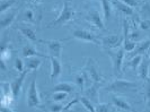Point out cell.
<instances>
[{
    "instance_id": "1",
    "label": "cell",
    "mask_w": 150,
    "mask_h": 112,
    "mask_svg": "<svg viewBox=\"0 0 150 112\" xmlns=\"http://www.w3.org/2000/svg\"><path fill=\"white\" fill-rule=\"evenodd\" d=\"M75 14V10H74L72 5H71V0H64L61 13L54 21H52L47 25V29H58L62 25L67 24L69 21H71L74 18Z\"/></svg>"
},
{
    "instance_id": "2",
    "label": "cell",
    "mask_w": 150,
    "mask_h": 112,
    "mask_svg": "<svg viewBox=\"0 0 150 112\" xmlns=\"http://www.w3.org/2000/svg\"><path fill=\"white\" fill-rule=\"evenodd\" d=\"M138 88V84L131 82L128 79H115L108 86L105 87L106 92L111 93H127V92H133Z\"/></svg>"
},
{
    "instance_id": "3",
    "label": "cell",
    "mask_w": 150,
    "mask_h": 112,
    "mask_svg": "<svg viewBox=\"0 0 150 112\" xmlns=\"http://www.w3.org/2000/svg\"><path fill=\"white\" fill-rule=\"evenodd\" d=\"M107 54L111 58L113 67V74L115 76H121L123 74L122 71V66H123V59H124V52L125 50L123 49V46L117 49L116 51H112V49H106Z\"/></svg>"
},
{
    "instance_id": "4",
    "label": "cell",
    "mask_w": 150,
    "mask_h": 112,
    "mask_svg": "<svg viewBox=\"0 0 150 112\" xmlns=\"http://www.w3.org/2000/svg\"><path fill=\"white\" fill-rule=\"evenodd\" d=\"M85 71L88 74L89 78L93 81L94 83H102L103 79H104V76L102 74L100 69L98 67L97 62L93 58H88L87 61H86V65H85Z\"/></svg>"
},
{
    "instance_id": "5",
    "label": "cell",
    "mask_w": 150,
    "mask_h": 112,
    "mask_svg": "<svg viewBox=\"0 0 150 112\" xmlns=\"http://www.w3.org/2000/svg\"><path fill=\"white\" fill-rule=\"evenodd\" d=\"M71 37L77 39V40H80V41H85V42H90V43H94V44L96 45L100 44V40L97 37V35H95L94 33H91L89 31L81 30V29H76V30H74Z\"/></svg>"
},
{
    "instance_id": "6",
    "label": "cell",
    "mask_w": 150,
    "mask_h": 112,
    "mask_svg": "<svg viewBox=\"0 0 150 112\" xmlns=\"http://www.w3.org/2000/svg\"><path fill=\"white\" fill-rule=\"evenodd\" d=\"M41 104V97L38 94L36 81L33 79L30 84L28 92H27V106L28 108H36Z\"/></svg>"
},
{
    "instance_id": "7",
    "label": "cell",
    "mask_w": 150,
    "mask_h": 112,
    "mask_svg": "<svg viewBox=\"0 0 150 112\" xmlns=\"http://www.w3.org/2000/svg\"><path fill=\"white\" fill-rule=\"evenodd\" d=\"M40 42L46 44L50 57H55L58 59H61L62 46H63L61 41H59V40H41Z\"/></svg>"
},
{
    "instance_id": "8",
    "label": "cell",
    "mask_w": 150,
    "mask_h": 112,
    "mask_svg": "<svg viewBox=\"0 0 150 112\" xmlns=\"http://www.w3.org/2000/svg\"><path fill=\"white\" fill-rule=\"evenodd\" d=\"M100 45H103L105 49H117L123 43V35H108V36H102L100 39Z\"/></svg>"
},
{
    "instance_id": "9",
    "label": "cell",
    "mask_w": 150,
    "mask_h": 112,
    "mask_svg": "<svg viewBox=\"0 0 150 112\" xmlns=\"http://www.w3.org/2000/svg\"><path fill=\"white\" fill-rule=\"evenodd\" d=\"M28 69H25L23 73L18 75V77L16 78L14 82L10 84V86H11V92H13V96L14 98H17L18 95H19V93H21V90H22L23 87V84H24V81H25V78H26V76L28 74Z\"/></svg>"
},
{
    "instance_id": "10",
    "label": "cell",
    "mask_w": 150,
    "mask_h": 112,
    "mask_svg": "<svg viewBox=\"0 0 150 112\" xmlns=\"http://www.w3.org/2000/svg\"><path fill=\"white\" fill-rule=\"evenodd\" d=\"M86 19L89 23H91L94 26H96L97 29L105 31V24H104V21H103V17L100 16V14L96 9H91L86 16Z\"/></svg>"
},
{
    "instance_id": "11",
    "label": "cell",
    "mask_w": 150,
    "mask_h": 112,
    "mask_svg": "<svg viewBox=\"0 0 150 112\" xmlns=\"http://www.w3.org/2000/svg\"><path fill=\"white\" fill-rule=\"evenodd\" d=\"M50 62H51V75L50 78L51 81H55L57 78H59L62 71V65H61L60 59L55 58V57H50Z\"/></svg>"
},
{
    "instance_id": "12",
    "label": "cell",
    "mask_w": 150,
    "mask_h": 112,
    "mask_svg": "<svg viewBox=\"0 0 150 112\" xmlns=\"http://www.w3.org/2000/svg\"><path fill=\"white\" fill-rule=\"evenodd\" d=\"M149 67H150L149 58H143L142 61H141V63H140V66L138 67V75H139V77H140L142 81H146V82L150 81Z\"/></svg>"
},
{
    "instance_id": "13",
    "label": "cell",
    "mask_w": 150,
    "mask_h": 112,
    "mask_svg": "<svg viewBox=\"0 0 150 112\" xmlns=\"http://www.w3.org/2000/svg\"><path fill=\"white\" fill-rule=\"evenodd\" d=\"M16 17V11L15 10H8L6 13H2L1 14V18H0V25H1V29L5 30L7 29L8 26H10L13 22L15 21Z\"/></svg>"
},
{
    "instance_id": "14",
    "label": "cell",
    "mask_w": 150,
    "mask_h": 112,
    "mask_svg": "<svg viewBox=\"0 0 150 112\" xmlns=\"http://www.w3.org/2000/svg\"><path fill=\"white\" fill-rule=\"evenodd\" d=\"M112 102H113V104L115 105L116 108H119L120 110H123V111H129V112L133 111L132 105L130 104L129 102H127L125 100H123L122 97L113 96L112 97Z\"/></svg>"
},
{
    "instance_id": "15",
    "label": "cell",
    "mask_w": 150,
    "mask_h": 112,
    "mask_svg": "<svg viewBox=\"0 0 150 112\" xmlns=\"http://www.w3.org/2000/svg\"><path fill=\"white\" fill-rule=\"evenodd\" d=\"M112 4L120 10L122 14H124V15L132 16L133 14H134L133 8L130 7L129 5H127L125 2H123V1H121V0H112Z\"/></svg>"
},
{
    "instance_id": "16",
    "label": "cell",
    "mask_w": 150,
    "mask_h": 112,
    "mask_svg": "<svg viewBox=\"0 0 150 112\" xmlns=\"http://www.w3.org/2000/svg\"><path fill=\"white\" fill-rule=\"evenodd\" d=\"M150 48V40H143L141 42H137V45H135L134 50L131 51L132 56H138V54H141L142 56L143 53H146L148 51V49Z\"/></svg>"
},
{
    "instance_id": "17",
    "label": "cell",
    "mask_w": 150,
    "mask_h": 112,
    "mask_svg": "<svg viewBox=\"0 0 150 112\" xmlns=\"http://www.w3.org/2000/svg\"><path fill=\"white\" fill-rule=\"evenodd\" d=\"M23 57L24 58H30V57H41V58H45V56L43 53L38 52V50L30 44L25 45L22 50Z\"/></svg>"
},
{
    "instance_id": "18",
    "label": "cell",
    "mask_w": 150,
    "mask_h": 112,
    "mask_svg": "<svg viewBox=\"0 0 150 112\" xmlns=\"http://www.w3.org/2000/svg\"><path fill=\"white\" fill-rule=\"evenodd\" d=\"M18 30L21 31V33L24 36L26 37V39H28L32 42H38V37H36V33H35V31L33 30V29H30L28 26L21 25V26H18Z\"/></svg>"
},
{
    "instance_id": "19",
    "label": "cell",
    "mask_w": 150,
    "mask_h": 112,
    "mask_svg": "<svg viewBox=\"0 0 150 112\" xmlns=\"http://www.w3.org/2000/svg\"><path fill=\"white\" fill-rule=\"evenodd\" d=\"M41 57H30V58H26V69H28L30 71H34V70H38V68L41 67L42 65V60L40 59Z\"/></svg>"
},
{
    "instance_id": "20",
    "label": "cell",
    "mask_w": 150,
    "mask_h": 112,
    "mask_svg": "<svg viewBox=\"0 0 150 112\" xmlns=\"http://www.w3.org/2000/svg\"><path fill=\"white\" fill-rule=\"evenodd\" d=\"M102 8H103V14H104V19L106 22L111 21L112 17V2L110 0H100Z\"/></svg>"
},
{
    "instance_id": "21",
    "label": "cell",
    "mask_w": 150,
    "mask_h": 112,
    "mask_svg": "<svg viewBox=\"0 0 150 112\" xmlns=\"http://www.w3.org/2000/svg\"><path fill=\"white\" fill-rule=\"evenodd\" d=\"M53 91L54 92H66V93H72L75 88L72 85H70L69 83H59L58 85H55L53 87Z\"/></svg>"
},
{
    "instance_id": "22",
    "label": "cell",
    "mask_w": 150,
    "mask_h": 112,
    "mask_svg": "<svg viewBox=\"0 0 150 112\" xmlns=\"http://www.w3.org/2000/svg\"><path fill=\"white\" fill-rule=\"evenodd\" d=\"M79 100H80V103L83 104V106L87 110V111H90V112L96 111V106L91 103V101H90L88 97L81 96V97H79Z\"/></svg>"
},
{
    "instance_id": "23",
    "label": "cell",
    "mask_w": 150,
    "mask_h": 112,
    "mask_svg": "<svg viewBox=\"0 0 150 112\" xmlns=\"http://www.w3.org/2000/svg\"><path fill=\"white\" fill-rule=\"evenodd\" d=\"M97 88H98V85L96 83H94V85L88 88V91H86V94L93 100V101H97L98 98V93H97Z\"/></svg>"
},
{
    "instance_id": "24",
    "label": "cell",
    "mask_w": 150,
    "mask_h": 112,
    "mask_svg": "<svg viewBox=\"0 0 150 112\" xmlns=\"http://www.w3.org/2000/svg\"><path fill=\"white\" fill-rule=\"evenodd\" d=\"M135 45H137V42L133 41V40H131V39H129V40H124L123 41V43H122V46H123V49L127 51V52H131V51H133L135 48Z\"/></svg>"
},
{
    "instance_id": "25",
    "label": "cell",
    "mask_w": 150,
    "mask_h": 112,
    "mask_svg": "<svg viewBox=\"0 0 150 112\" xmlns=\"http://www.w3.org/2000/svg\"><path fill=\"white\" fill-rule=\"evenodd\" d=\"M16 2V0H1V6H0V13H6L10 8L13 7V5Z\"/></svg>"
},
{
    "instance_id": "26",
    "label": "cell",
    "mask_w": 150,
    "mask_h": 112,
    "mask_svg": "<svg viewBox=\"0 0 150 112\" xmlns=\"http://www.w3.org/2000/svg\"><path fill=\"white\" fill-rule=\"evenodd\" d=\"M142 59H143V57L141 56V54L134 56L132 59L130 60V62H129V66L132 68V69H137V68L140 66V63H141Z\"/></svg>"
},
{
    "instance_id": "27",
    "label": "cell",
    "mask_w": 150,
    "mask_h": 112,
    "mask_svg": "<svg viewBox=\"0 0 150 112\" xmlns=\"http://www.w3.org/2000/svg\"><path fill=\"white\" fill-rule=\"evenodd\" d=\"M68 96V93L66 92H54V94L52 95V100L55 102H61L63 100H66Z\"/></svg>"
},
{
    "instance_id": "28",
    "label": "cell",
    "mask_w": 150,
    "mask_h": 112,
    "mask_svg": "<svg viewBox=\"0 0 150 112\" xmlns=\"http://www.w3.org/2000/svg\"><path fill=\"white\" fill-rule=\"evenodd\" d=\"M96 111L97 112H110L111 109H110V105L106 104V103H98L96 105Z\"/></svg>"
},
{
    "instance_id": "29",
    "label": "cell",
    "mask_w": 150,
    "mask_h": 112,
    "mask_svg": "<svg viewBox=\"0 0 150 112\" xmlns=\"http://www.w3.org/2000/svg\"><path fill=\"white\" fill-rule=\"evenodd\" d=\"M15 68L16 70L21 74V73H23L25 69H24V62H23L22 59H19V58H17V59L15 60Z\"/></svg>"
},
{
    "instance_id": "30",
    "label": "cell",
    "mask_w": 150,
    "mask_h": 112,
    "mask_svg": "<svg viewBox=\"0 0 150 112\" xmlns=\"http://www.w3.org/2000/svg\"><path fill=\"white\" fill-rule=\"evenodd\" d=\"M0 57H1V60H4V61H7V60L10 59V50L9 49H5V46L1 49V54H0Z\"/></svg>"
},
{
    "instance_id": "31",
    "label": "cell",
    "mask_w": 150,
    "mask_h": 112,
    "mask_svg": "<svg viewBox=\"0 0 150 112\" xmlns=\"http://www.w3.org/2000/svg\"><path fill=\"white\" fill-rule=\"evenodd\" d=\"M49 110H50L51 112H60V111H63V105L60 104V103H55V104L50 105Z\"/></svg>"
},
{
    "instance_id": "32",
    "label": "cell",
    "mask_w": 150,
    "mask_h": 112,
    "mask_svg": "<svg viewBox=\"0 0 150 112\" xmlns=\"http://www.w3.org/2000/svg\"><path fill=\"white\" fill-rule=\"evenodd\" d=\"M80 102V100H79V97H76V98H74L71 102H69L66 106H63V111H68V110H70L71 109V106H75L77 103H79Z\"/></svg>"
},
{
    "instance_id": "33",
    "label": "cell",
    "mask_w": 150,
    "mask_h": 112,
    "mask_svg": "<svg viewBox=\"0 0 150 112\" xmlns=\"http://www.w3.org/2000/svg\"><path fill=\"white\" fill-rule=\"evenodd\" d=\"M139 26H140V29L143 31H147V30H150V21L149 19H144V21H141L140 24H139Z\"/></svg>"
},
{
    "instance_id": "34",
    "label": "cell",
    "mask_w": 150,
    "mask_h": 112,
    "mask_svg": "<svg viewBox=\"0 0 150 112\" xmlns=\"http://www.w3.org/2000/svg\"><path fill=\"white\" fill-rule=\"evenodd\" d=\"M121 1L125 2L127 5H129L130 7H132V8L138 7V6H139V1H138V0H121Z\"/></svg>"
},
{
    "instance_id": "35",
    "label": "cell",
    "mask_w": 150,
    "mask_h": 112,
    "mask_svg": "<svg viewBox=\"0 0 150 112\" xmlns=\"http://www.w3.org/2000/svg\"><path fill=\"white\" fill-rule=\"evenodd\" d=\"M146 97L147 100H150V81H148L146 85Z\"/></svg>"
},
{
    "instance_id": "36",
    "label": "cell",
    "mask_w": 150,
    "mask_h": 112,
    "mask_svg": "<svg viewBox=\"0 0 150 112\" xmlns=\"http://www.w3.org/2000/svg\"><path fill=\"white\" fill-rule=\"evenodd\" d=\"M25 16L30 19V21H33L34 19V14H33V11L30 10V9H28V10H26V13H25Z\"/></svg>"
},
{
    "instance_id": "37",
    "label": "cell",
    "mask_w": 150,
    "mask_h": 112,
    "mask_svg": "<svg viewBox=\"0 0 150 112\" xmlns=\"http://www.w3.org/2000/svg\"><path fill=\"white\" fill-rule=\"evenodd\" d=\"M130 39L137 42V41H138V39H139V33H138V32H133V33H131V34H130Z\"/></svg>"
},
{
    "instance_id": "38",
    "label": "cell",
    "mask_w": 150,
    "mask_h": 112,
    "mask_svg": "<svg viewBox=\"0 0 150 112\" xmlns=\"http://www.w3.org/2000/svg\"><path fill=\"white\" fill-rule=\"evenodd\" d=\"M33 1H34V2H38V1H40V0H33Z\"/></svg>"
}]
</instances>
